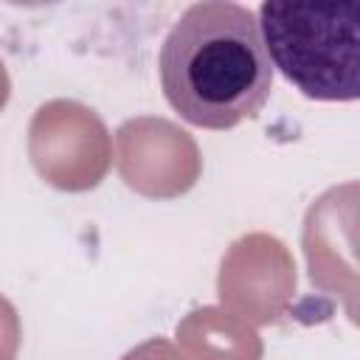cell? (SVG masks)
I'll return each mask as SVG.
<instances>
[{
    "instance_id": "6da1fadb",
    "label": "cell",
    "mask_w": 360,
    "mask_h": 360,
    "mask_svg": "<svg viewBox=\"0 0 360 360\" xmlns=\"http://www.w3.org/2000/svg\"><path fill=\"white\" fill-rule=\"evenodd\" d=\"M158 68L172 110L205 129H231L259 115L273 90L259 22L228 0L188 6L166 34Z\"/></svg>"
},
{
    "instance_id": "7a4b0ae2",
    "label": "cell",
    "mask_w": 360,
    "mask_h": 360,
    "mask_svg": "<svg viewBox=\"0 0 360 360\" xmlns=\"http://www.w3.org/2000/svg\"><path fill=\"white\" fill-rule=\"evenodd\" d=\"M259 34L267 59L304 96L354 101L360 96V3L259 6Z\"/></svg>"
}]
</instances>
